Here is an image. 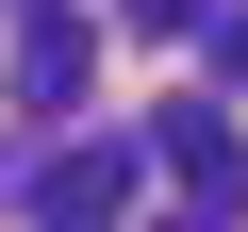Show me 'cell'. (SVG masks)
<instances>
[{"mask_svg":"<svg viewBox=\"0 0 248 232\" xmlns=\"http://www.w3.org/2000/svg\"><path fill=\"white\" fill-rule=\"evenodd\" d=\"M215 66H232V83H248V0H232V17H215Z\"/></svg>","mask_w":248,"mask_h":232,"instance_id":"obj_5","label":"cell"},{"mask_svg":"<svg viewBox=\"0 0 248 232\" xmlns=\"http://www.w3.org/2000/svg\"><path fill=\"white\" fill-rule=\"evenodd\" d=\"M83 83H99V33H83V17H33V33H17V99H33V116H66Z\"/></svg>","mask_w":248,"mask_h":232,"instance_id":"obj_3","label":"cell"},{"mask_svg":"<svg viewBox=\"0 0 248 232\" xmlns=\"http://www.w3.org/2000/svg\"><path fill=\"white\" fill-rule=\"evenodd\" d=\"M133 33H199V0H133Z\"/></svg>","mask_w":248,"mask_h":232,"instance_id":"obj_4","label":"cell"},{"mask_svg":"<svg viewBox=\"0 0 248 232\" xmlns=\"http://www.w3.org/2000/svg\"><path fill=\"white\" fill-rule=\"evenodd\" d=\"M149 232H199V215H149Z\"/></svg>","mask_w":248,"mask_h":232,"instance_id":"obj_6","label":"cell"},{"mask_svg":"<svg viewBox=\"0 0 248 232\" xmlns=\"http://www.w3.org/2000/svg\"><path fill=\"white\" fill-rule=\"evenodd\" d=\"M133 166H149L133 133H66V149H33V166H17V199H33L50 232H116V215H133Z\"/></svg>","mask_w":248,"mask_h":232,"instance_id":"obj_1","label":"cell"},{"mask_svg":"<svg viewBox=\"0 0 248 232\" xmlns=\"http://www.w3.org/2000/svg\"><path fill=\"white\" fill-rule=\"evenodd\" d=\"M149 166L199 199V232H215V215H248V133H232L215 99H182V116H166V133H149Z\"/></svg>","mask_w":248,"mask_h":232,"instance_id":"obj_2","label":"cell"}]
</instances>
